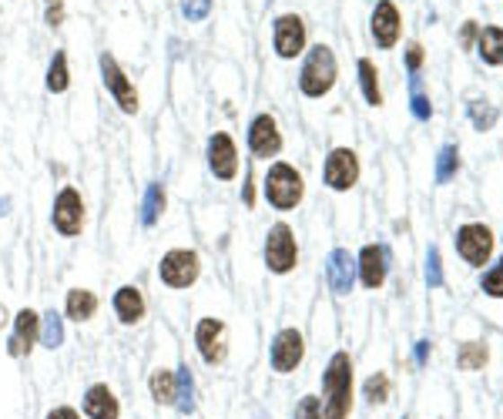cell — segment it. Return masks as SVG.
I'll return each mask as SVG.
<instances>
[{"label":"cell","instance_id":"obj_1","mask_svg":"<svg viewBox=\"0 0 503 419\" xmlns=\"http://www.w3.org/2000/svg\"><path fill=\"white\" fill-rule=\"evenodd\" d=\"M322 419H346L352 413V359L336 353L322 372Z\"/></svg>","mask_w":503,"mask_h":419},{"label":"cell","instance_id":"obj_2","mask_svg":"<svg viewBox=\"0 0 503 419\" xmlns=\"http://www.w3.org/2000/svg\"><path fill=\"white\" fill-rule=\"evenodd\" d=\"M336 77H340V67H336V54L329 44H315L309 48L305 54V61H302V71H299V91L305 98H326L332 84H336Z\"/></svg>","mask_w":503,"mask_h":419},{"label":"cell","instance_id":"obj_3","mask_svg":"<svg viewBox=\"0 0 503 419\" xmlns=\"http://www.w3.org/2000/svg\"><path fill=\"white\" fill-rule=\"evenodd\" d=\"M262 191H265V202L272 205L276 212H292V208H299L302 195H305V181L289 161H276V165L269 168V175L262 181Z\"/></svg>","mask_w":503,"mask_h":419},{"label":"cell","instance_id":"obj_4","mask_svg":"<svg viewBox=\"0 0 503 419\" xmlns=\"http://www.w3.org/2000/svg\"><path fill=\"white\" fill-rule=\"evenodd\" d=\"M201 275V255L195 249H172V252L162 255V262H158V279L162 285L168 289H191Z\"/></svg>","mask_w":503,"mask_h":419},{"label":"cell","instance_id":"obj_5","mask_svg":"<svg viewBox=\"0 0 503 419\" xmlns=\"http://www.w3.org/2000/svg\"><path fill=\"white\" fill-rule=\"evenodd\" d=\"M84 222H88V212H84V198H81V191L75 185H64L57 191V198L50 205V225L57 235L64 239H77L81 231H84Z\"/></svg>","mask_w":503,"mask_h":419},{"label":"cell","instance_id":"obj_6","mask_svg":"<svg viewBox=\"0 0 503 419\" xmlns=\"http://www.w3.org/2000/svg\"><path fill=\"white\" fill-rule=\"evenodd\" d=\"M265 266L272 275H289L299 266V245L286 222H276L265 235Z\"/></svg>","mask_w":503,"mask_h":419},{"label":"cell","instance_id":"obj_7","mask_svg":"<svg viewBox=\"0 0 503 419\" xmlns=\"http://www.w3.org/2000/svg\"><path fill=\"white\" fill-rule=\"evenodd\" d=\"M98 67H101V84L108 88V94L114 98V104L125 111V115H138V91H135V84H131V77L121 71V64L114 61V54H101L98 57Z\"/></svg>","mask_w":503,"mask_h":419},{"label":"cell","instance_id":"obj_8","mask_svg":"<svg viewBox=\"0 0 503 419\" xmlns=\"http://www.w3.org/2000/svg\"><path fill=\"white\" fill-rule=\"evenodd\" d=\"M225 322L215 316H205L199 319V326H195V349H199V356L205 366H222L228 356V339H225Z\"/></svg>","mask_w":503,"mask_h":419},{"label":"cell","instance_id":"obj_9","mask_svg":"<svg viewBox=\"0 0 503 419\" xmlns=\"http://www.w3.org/2000/svg\"><path fill=\"white\" fill-rule=\"evenodd\" d=\"M456 252L463 255L466 266L483 268L493 255V231L487 229V225H480V222L460 225V229H456Z\"/></svg>","mask_w":503,"mask_h":419},{"label":"cell","instance_id":"obj_10","mask_svg":"<svg viewBox=\"0 0 503 419\" xmlns=\"http://www.w3.org/2000/svg\"><path fill=\"white\" fill-rule=\"evenodd\" d=\"M205 158H208V171L218 181H235L239 175V148L228 131H215L208 144H205Z\"/></svg>","mask_w":503,"mask_h":419},{"label":"cell","instance_id":"obj_11","mask_svg":"<svg viewBox=\"0 0 503 419\" xmlns=\"http://www.w3.org/2000/svg\"><path fill=\"white\" fill-rule=\"evenodd\" d=\"M272 48L282 61H296L305 51V21L299 13H278L272 24Z\"/></svg>","mask_w":503,"mask_h":419},{"label":"cell","instance_id":"obj_12","mask_svg":"<svg viewBox=\"0 0 503 419\" xmlns=\"http://www.w3.org/2000/svg\"><path fill=\"white\" fill-rule=\"evenodd\" d=\"M322 181L332 191H349L359 181V154L352 148H332L322 168Z\"/></svg>","mask_w":503,"mask_h":419},{"label":"cell","instance_id":"obj_13","mask_svg":"<svg viewBox=\"0 0 503 419\" xmlns=\"http://www.w3.org/2000/svg\"><path fill=\"white\" fill-rule=\"evenodd\" d=\"M272 369L282 372V376H289L296 369L302 366V359H305V339H302L299 329H278L276 339H272Z\"/></svg>","mask_w":503,"mask_h":419},{"label":"cell","instance_id":"obj_14","mask_svg":"<svg viewBox=\"0 0 503 419\" xmlns=\"http://www.w3.org/2000/svg\"><path fill=\"white\" fill-rule=\"evenodd\" d=\"M249 152L259 158V161H269L282 152V131H278V121L272 115H255L249 125Z\"/></svg>","mask_w":503,"mask_h":419},{"label":"cell","instance_id":"obj_15","mask_svg":"<svg viewBox=\"0 0 503 419\" xmlns=\"http://www.w3.org/2000/svg\"><path fill=\"white\" fill-rule=\"evenodd\" d=\"M369 34L376 40V48L383 51H390L396 48V40L402 34V17L396 11V4L393 0H379L376 7H373V17H369Z\"/></svg>","mask_w":503,"mask_h":419},{"label":"cell","instance_id":"obj_16","mask_svg":"<svg viewBox=\"0 0 503 419\" xmlns=\"http://www.w3.org/2000/svg\"><path fill=\"white\" fill-rule=\"evenodd\" d=\"M40 343V316L34 309H21L13 316V336L7 339V353L13 359H24L34 353V345Z\"/></svg>","mask_w":503,"mask_h":419},{"label":"cell","instance_id":"obj_17","mask_svg":"<svg viewBox=\"0 0 503 419\" xmlns=\"http://www.w3.org/2000/svg\"><path fill=\"white\" fill-rule=\"evenodd\" d=\"M326 282L336 295H349L356 285V255L349 249H332L326 258Z\"/></svg>","mask_w":503,"mask_h":419},{"label":"cell","instance_id":"obj_18","mask_svg":"<svg viewBox=\"0 0 503 419\" xmlns=\"http://www.w3.org/2000/svg\"><path fill=\"white\" fill-rule=\"evenodd\" d=\"M386 272H390V255L383 245H366L363 252L356 255V275L366 289H379L386 282Z\"/></svg>","mask_w":503,"mask_h":419},{"label":"cell","instance_id":"obj_19","mask_svg":"<svg viewBox=\"0 0 503 419\" xmlns=\"http://www.w3.org/2000/svg\"><path fill=\"white\" fill-rule=\"evenodd\" d=\"M81 406H84V416L88 419H121V403H118V396H114V389L108 382L88 386Z\"/></svg>","mask_w":503,"mask_h":419},{"label":"cell","instance_id":"obj_20","mask_svg":"<svg viewBox=\"0 0 503 419\" xmlns=\"http://www.w3.org/2000/svg\"><path fill=\"white\" fill-rule=\"evenodd\" d=\"M111 309L121 326H138L141 319H145V312H148V302H145L138 285H121L111 299Z\"/></svg>","mask_w":503,"mask_h":419},{"label":"cell","instance_id":"obj_21","mask_svg":"<svg viewBox=\"0 0 503 419\" xmlns=\"http://www.w3.org/2000/svg\"><path fill=\"white\" fill-rule=\"evenodd\" d=\"M98 295L91 289H71L67 299H64V316L71 322H88V319L98 316Z\"/></svg>","mask_w":503,"mask_h":419},{"label":"cell","instance_id":"obj_22","mask_svg":"<svg viewBox=\"0 0 503 419\" xmlns=\"http://www.w3.org/2000/svg\"><path fill=\"white\" fill-rule=\"evenodd\" d=\"M164 205H168L164 185L162 181H151L148 188H145V198H141V225H145V229H154V225H158Z\"/></svg>","mask_w":503,"mask_h":419},{"label":"cell","instance_id":"obj_23","mask_svg":"<svg viewBox=\"0 0 503 419\" xmlns=\"http://www.w3.org/2000/svg\"><path fill=\"white\" fill-rule=\"evenodd\" d=\"M477 54L483 64L503 67V27H483L477 34Z\"/></svg>","mask_w":503,"mask_h":419},{"label":"cell","instance_id":"obj_24","mask_svg":"<svg viewBox=\"0 0 503 419\" xmlns=\"http://www.w3.org/2000/svg\"><path fill=\"white\" fill-rule=\"evenodd\" d=\"M175 409L181 416L195 413V376H191L189 366L175 369Z\"/></svg>","mask_w":503,"mask_h":419},{"label":"cell","instance_id":"obj_25","mask_svg":"<svg viewBox=\"0 0 503 419\" xmlns=\"http://www.w3.org/2000/svg\"><path fill=\"white\" fill-rule=\"evenodd\" d=\"M148 389L158 406H175V372L172 369H154L148 376Z\"/></svg>","mask_w":503,"mask_h":419},{"label":"cell","instance_id":"obj_26","mask_svg":"<svg viewBox=\"0 0 503 419\" xmlns=\"http://www.w3.org/2000/svg\"><path fill=\"white\" fill-rule=\"evenodd\" d=\"M359 88H363V98L366 104H373V108H379L383 104V91H379V71L376 64L369 61V57H359Z\"/></svg>","mask_w":503,"mask_h":419},{"label":"cell","instance_id":"obj_27","mask_svg":"<svg viewBox=\"0 0 503 419\" xmlns=\"http://www.w3.org/2000/svg\"><path fill=\"white\" fill-rule=\"evenodd\" d=\"M48 91L50 94H64V91L71 88V71H67V54L64 51H54V57H50L48 64Z\"/></svg>","mask_w":503,"mask_h":419},{"label":"cell","instance_id":"obj_28","mask_svg":"<svg viewBox=\"0 0 503 419\" xmlns=\"http://www.w3.org/2000/svg\"><path fill=\"white\" fill-rule=\"evenodd\" d=\"M40 345H44V349H50V353L64 345V319L57 316L54 309L40 316Z\"/></svg>","mask_w":503,"mask_h":419},{"label":"cell","instance_id":"obj_29","mask_svg":"<svg viewBox=\"0 0 503 419\" xmlns=\"http://www.w3.org/2000/svg\"><path fill=\"white\" fill-rule=\"evenodd\" d=\"M456 171H460V148H456V144H443L440 158H437V181L446 185Z\"/></svg>","mask_w":503,"mask_h":419},{"label":"cell","instance_id":"obj_30","mask_svg":"<svg viewBox=\"0 0 503 419\" xmlns=\"http://www.w3.org/2000/svg\"><path fill=\"white\" fill-rule=\"evenodd\" d=\"M410 88H413V98H410V111H413L416 121H429L433 118V104H429V98L423 94V81H419V74L410 77Z\"/></svg>","mask_w":503,"mask_h":419},{"label":"cell","instance_id":"obj_31","mask_svg":"<svg viewBox=\"0 0 503 419\" xmlns=\"http://www.w3.org/2000/svg\"><path fill=\"white\" fill-rule=\"evenodd\" d=\"M497 108L487 101H470V121H473V127L477 131H490L493 125H497Z\"/></svg>","mask_w":503,"mask_h":419},{"label":"cell","instance_id":"obj_32","mask_svg":"<svg viewBox=\"0 0 503 419\" xmlns=\"http://www.w3.org/2000/svg\"><path fill=\"white\" fill-rule=\"evenodd\" d=\"M487 359H490V353H487V345L483 343H466L463 349H460V369H483L487 366Z\"/></svg>","mask_w":503,"mask_h":419},{"label":"cell","instance_id":"obj_33","mask_svg":"<svg viewBox=\"0 0 503 419\" xmlns=\"http://www.w3.org/2000/svg\"><path fill=\"white\" fill-rule=\"evenodd\" d=\"M363 393H366V399L376 406V403H386L390 399V376L386 372H376V376H369L366 380V386H363Z\"/></svg>","mask_w":503,"mask_h":419},{"label":"cell","instance_id":"obj_34","mask_svg":"<svg viewBox=\"0 0 503 419\" xmlns=\"http://www.w3.org/2000/svg\"><path fill=\"white\" fill-rule=\"evenodd\" d=\"M178 7H181V17L189 24H201L212 13V0H178Z\"/></svg>","mask_w":503,"mask_h":419},{"label":"cell","instance_id":"obj_35","mask_svg":"<svg viewBox=\"0 0 503 419\" xmlns=\"http://www.w3.org/2000/svg\"><path fill=\"white\" fill-rule=\"evenodd\" d=\"M427 285L429 289H440L443 285V258L437 245H429V252H427Z\"/></svg>","mask_w":503,"mask_h":419},{"label":"cell","instance_id":"obj_36","mask_svg":"<svg viewBox=\"0 0 503 419\" xmlns=\"http://www.w3.org/2000/svg\"><path fill=\"white\" fill-rule=\"evenodd\" d=\"M480 289L490 295V299H503V255H500V262L483 275V282H480Z\"/></svg>","mask_w":503,"mask_h":419},{"label":"cell","instance_id":"obj_37","mask_svg":"<svg viewBox=\"0 0 503 419\" xmlns=\"http://www.w3.org/2000/svg\"><path fill=\"white\" fill-rule=\"evenodd\" d=\"M292 419H322V399L319 396H302V403L296 406Z\"/></svg>","mask_w":503,"mask_h":419},{"label":"cell","instance_id":"obj_38","mask_svg":"<svg viewBox=\"0 0 503 419\" xmlns=\"http://www.w3.org/2000/svg\"><path fill=\"white\" fill-rule=\"evenodd\" d=\"M406 67H410V74H419V67H423V44L419 40L406 44Z\"/></svg>","mask_w":503,"mask_h":419},{"label":"cell","instance_id":"obj_39","mask_svg":"<svg viewBox=\"0 0 503 419\" xmlns=\"http://www.w3.org/2000/svg\"><path fill=\"white\" fill-rule=\"evenodd\" d=\"M44 24H48V27H61L64 24V4H61V0L48 4V11H44Z\"/></svg>","mask_w":503,"mask_h":419},{"label":"cell","instance_id":"obj_40","mask_svg":"<svg viewBox=\"0 0 503 419\" xmlns=\"http://www.w3.org/2000/svg\"><path fill=\"white\" fill-rule=\"evenodd\" d=\"M44 419H81V413L75 406H54Z\"/></svg>","mask_w":503,"mask_h":419},{"label":"cell","instance_id":"obj_41","mask_svg":"<svg viewBox=\"0 0 503 419\" xmlns=\"http://www.w3.org/2000/svg\"><path fill=\"white\" fill-rule=\"evenodd\" d=\"M473 38H477V24H473V21H466V24H463V34H460V40H463V48H470V44H473Z\"/></svg>","mask_w":503,"mask_h":419},{"label":"cell","instance_id":"obj_42","mask_svg":"<svg viewBox=\"0 0 503 419\" xmlns=\"http://www.w3.org/2000/svg\"><path fill=\"white\" fill-rule=\"evenodd\" d=\"M429 359V343L423 339V343H416V366H427Z\"/></svg>","mask_w":503,"mask_h":419},{"label":"cell","instance_id":"obj_43","mask_svg":"<svg viewBox=\"0 0 503 419\" xmlns=\"http://www.w3.org/2000/svg\"><path fill=\"white\" fill-rule=\"evenodd\" d=\"M7 212H11V198H4V195H0V218L7 215Z\"/></svg>","mask_w":503,"mask_h":419},{"label":"cell","instance_id":"obj_44","mask_svg":"<svg viewBox=\"0 0 503 419\" xmlns=\"http://www.w3.org/2000/svg\"><path fill=\"white\" fill-rule=\"evenodd\" d=\"M7 322H11V316H7V309H4V305H0V329H4V326H7Z\"/></svg>","mask_w":503,"mask_h":419},{"label":"cell","instance_id":"obj_45","mask_svg":"<svg viewBox=\"0 0 503 419\" xmlns=\"http://www.w3.org/2000/svg\"><path fill=\"white\" fill-rule=\"evenodd\" d=\"M48 4H54V0H48Z\"/></svg>","mask_w":503,"mask_h":419}]
</instances>
